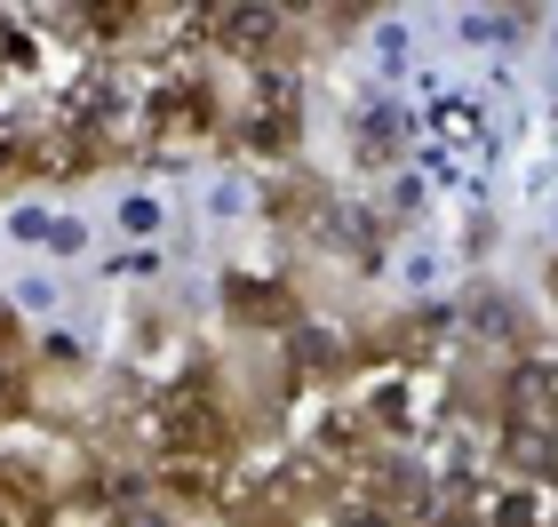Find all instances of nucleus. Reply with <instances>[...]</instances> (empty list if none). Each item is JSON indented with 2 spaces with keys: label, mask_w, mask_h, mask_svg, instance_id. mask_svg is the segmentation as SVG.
Wrapping results in <instances>:
<instances>
[{
  "label": "nucleus",
  "mask_w": 558,
  "mask_h": 527,
  "mask_svg": "<svg viewBox=\"0 0 558 527\" xmlns=\"http://www.w3.org/2000/svg\"><path fill=\"white\" fill-rule=\"evenodd\" d=\"M502 456H511V471H526V480H558V432L543 408H511V423H502Z\"/></svg>",
  "instance_id": "nucleus-1"
},
{
  "label": "nucleus",
  "mask_w": 558,
  "mask_h": 527,
  "mask_svg": "<svg viewBox=\"0 0 558 527\" xmlns=\"http://www.w3.org/2000/svg\"><path fill=\"white\" fill-rule=\"evenodd\" d=\"M160 216H168V208H160V192H129V200H120V232H136V240H144V232H160Z\"/></svg>",
  "instance_id": "nucleus-5"
},
{
  "label": "nucleus",
  "mask_w": 558,
  "mask_h": 527,
  "mask_svg": "<svg viewBox=\"0 0 558 527\" xmlns=\"http://www.w3.org/2000/svg\"><path fill=\"white\" fill-rule=\"evenodd\" d=\"M9 408H16V375L0 368V416H9Z\"/></svg>",
  "instance_id": "nucleus-8"
},
{
  "label": "nucleus",
  "mask_w": 558,
  "mask_h": 527,
  "mask_svg": "<svg viewBox=\"0 0 558 527\" xmlns=\"http://www.w3.org/2000/svg\"><path fill=\"white\" fill-rule=\"evenodd\" d=\"M439 527H487V519H439Z\"/></svg>",
  "instance_id": "nucleus-10"
},
{
  "label": "nucleus",
  "mask_w": 558,
  "mask_h": 527,
  "mask_svg": "<svg viewBox=\"0 0 558 527\" xmlns=\"http://www.w3.org/2000/svg\"><path fill=\"white\" fill-rule=\"evenodd\" d=\"M0 168H9V129H0Z\"/></svg>",
  "instance_id": "nucleus-11"
},
{
  "label": "nucleus",
  "mask_w": 558,
  "mask_h": 527,
  "mask_svg": "<svg viewBox=\"0 0 558 527\" xmlns=\"http://www.w3.org/2000/svg\"><path fill=\"white\" fill-rule=\"evenodd\" d=\"M223 304H232L240 320H288V288H264L256 272H240V280L223 288Z\"/></svg>",
  "instance_id": "nucleus-3"
},
{
  "label": "nucleus",
  "mask_w": 558,
  "mask_h": 527,
  "mask_svg": "<svg viewBox=\"0 0 558 527\" xmlns=\"http://www.w3.org/2000/svg\"><path fill=\"white\" fill-rule=\"evenodd\" d=\"M223 40H240V48H256V40H271L279 33V9H216L208 16Z\"/></svg>",
  "instance_id": "nucleus-4"
},
{
  "label": "nucleus",
  "mask_w": 558,
  "mask_h": 527,
  "mask_svg": "<svg viewBox=\"0 0 558 527\" xmlns=\"http://www.w3.org/2000/svg\"><path fill=\"white\" fill-rule=\"evenodd\" d=\"M343 527H391V512H367L360 504V512H343Z\"/></svg>",
  "instance_id": "nucleus-7"
},
{
  "label": "nucleus",
  "mask_w": 558,
  "mask_h": 527,
  "mask_svg": "<svg viewBox=\"0 0 558 527\" xmlns=\"http://www.w3.org/2000/svg\"><path fill=\"white\" fill-rule=\"evenodd\" d=\"M120 527H168V519H160V512H151V519H144V512H129V519H120Z\"/></svg>",
  "instance_id": "nucleus-9"
},
{
  "label": "nucleus",
  "mask_w": 558,
  "mask_h": 527,
  "mask_svg": "<svg viewBox=\"0 0 558 527\" xmlns=\"http://www.w3.org/2000/svg\"><path fill=\"white\" fill-rule=\"evenodd\" d=\"M495 527H535V495H502V504H495Z\"/></svg>",
  "instance_id": "nucleus-6"
},
{
  "label": "nucleus",
  "mask_w": 558,
  "mask_h": 527,
  "mask_svg": "<svg viewBox=\"0 0 558 527\" xmlns=\"http://www.w3.org/2000/svg\"><path fill=\"white\" fill-rule=\"evenodd\" d=\"M160 440L175 447V456H216V447H223V416L199 392H184V399L160 408Z\"/></svg>",
  "instance_id": "nucleus-2"
}]
</instances>
